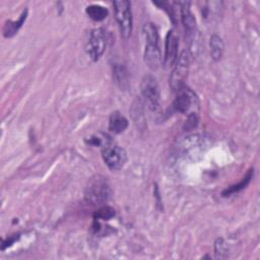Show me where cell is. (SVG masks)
Segmentation results:
<instances>
[{"mask_svg": "<svg viewBox=\"0 0 260 260\" xmlns=\"http://www.w3.org/2000/svg\"><path fill=\"white\" fill-rule=\"evenodd\" d=\"M26 17H27V9H24L17 20H14V21L7 20L3 26V36L5 38H11L15 34H17L19 28L24 23Z\"/></svg>", "mask_w": 260, "mask_h": 260, "instance_id": "obj_12", "label": "cell"}, {"mask_svg": "<svg viewBox=\"0 0 260 260\" xmlns=\"http://www.w3.org/2000/svg\"><path fill=\"white\" fill-rule=\"evenodd\" d=\"M155 5H157V6H159V7H162L164 9H167L166 8V6H168V3H165V2H153ZM169 8V13H170V17H174V13L172 12V9L170 8V7H168Z\"/></svg>", "mask_w": 260, "mask_h": 260, "instance_id": "obj_19", "label": "cell"}, {"mask_svg": "<svg viewBox=\"0 0 260 260\" xmlns=\"http://www.w3.org/2000/svg\"><path fill=\"white\" fill-rule=\"evenodd\" d=\"M107 47V35L103 28H94L89 35L85 51L92 61H98Z\"/></svg>", "mask_w": 260, "mask_h": 260, "instance_id": "obj_6", "label": "cell"}, {"mask_svg": "<svg viewBox=\"0 0 260 260\" xmlns=\"http://www.w3.org/2000/svg\"><path fill=\"white\" fill-rule=\"evenodd\" d=\"M214 249H215V254H216V257H219V258H222L221 257V254L222 253H225L228 251L226 247H225V244L223 242L222 239H217L216 242H215V245H214Z\"/></svg>", "mask_w": 260, "mask_h": 260, "instance_id": "obj_18", "label": "cell"}, {"mask_svg": "<svg viewBox=\"0 0 260 260\" xmlns=\"http://www.w3.org/2000/svg\"><path fill=\"white\" fill-rule=\"evenodd\" d=\"M114 75L121 88H125V84L127 83V71L125 68L122 66H115Z\"/></svg>", "mask_w": 260, "mask_h": 260, "instance_id": "obj_17", "label": "cell"}, {"mask_svg": "<svg viewBox=\"0 0 260 260\" xmlns=\"http://www.w3.org/2000/svg\"><path fill=\"white\" fill-rule=\"evenodd\" d=\"M128 127V120L119 112H113L109 119V130L115 134L122 133Z\"/></svg>", "mask_w": 260, "mask_h": 260, "instance_id": "obj_11", "label": "cell"}, {"mask_svg": "<svg viewBox=\"0 0 260 260\" xmlns=\"http://www.w3.org/2000/svg\"><path fill=\"white\" fill-rule=\"evenodd\" d=\"M178 37L173 29L169 30L166 36L165 43V58L166 66H173L178 58Z\"/></svg>", "mask_w": 260, "mask_h": 260, "instance_id": "obj_8", "label": "cell"}, {"mask_svg": "<svg viewBox=\"0 0 260 260\" xmlns=\"http://www.w3.org/2000/svg\"><path fill=\"white\" fill-rule=\"evenodd\" d=\"M140 90L142 96L145 99L149 108L151 110H156L158 108L160 98L159 86L156 81V78L151 74L143 76L140 83Z\"/></svg>", "mask_w": 260, "mask_h": 260, "instance_id": "obj_7", "label": "cell"}, {"mask_svg": "<svg viewBox=\"0 0 260 260\" xmlns=\"http://www.w3.org/2000/svg\"><path fill=\"white\" fill-rule=\"evenodd\" d=\"M102 156L107 167L112 171L122 169L127 161V153L125 149L111 143H107L103 146Z\"/></svg>", "mask_w": 260, "mask_h": 260, "instance_id": "obj_5", "label": "cell"}, {"mask_svg": "<svg viewBox=\"0 0 260 260\" xmlns=\"http://www.w3.org/2000/svg\"><path fill=\"white\" fill-rule=\"evenodd\" d=\"M144 62L151 70H157L161 64V54L158 43L148 42L144 47Z\"/></svg>", "mask_w": 260, "mask_h": 260, "instance_id": "obj_9", "label": "cell"}, {"mask_svg": "<svg viewBox=\"0 0 260 260\" xmlns=\"http://www.w3.org/2000/svg\"><path fill=\"white\" fill-rule=\"evenodd\" d=\"M173 66L174 68L171 72L169 82L172 90L176 92L185 85V80L188 76V70H189L188 52L185 50L182 51Z\"/></svg>", "mask_w": 260, "mask_h": 260, "instance_id": "obj_4", "label": "cell"}, {"mask_svg": "<svg viewBox=\"0 0 260 260\" xmlns=\"http://www.w3.org/2000/svg\"><path fill=\"white\" fill-rule=\"evenodd\" d=\"M209 46H210V56H211V58L214 61L220 60L221 57H222V54H223V49H224L222 39L218 35L213 34L210 37Z\"/></svg>", "mask_w": 260, "mask_h": 260, "instance_id": "obj_13", "label": "cell"}, {"mask_svg": "<svg viewBox=\"0 0 260 260\" xmlns=\"http://www.w3.org/2000/svg\"><path fill=\"white\" fill-rule=\"evenodd\" d=\"M177 92L173 107L176 111L182 114H198L199 101L195 92L188 86L184 85Z\"/></svg>", "mask_w": 260, "mask_h": 260, "instance_id": "obj_3", "label": "cell"}, {"mask_svg": "<svg viewBox=\"0 0 260 260\" xmlns=\"http://www.w3.org/2000/svg\"><path fill=\"white\" fill-rule=\"evenodd\" d=\"M85 12L87 16L94 21H102L108 16V9L99 4L88 5L85 9Z\"/></svg>", "mask_w": 260, "mask_h": 260, "instance_id": "obj_14", "label": "cell"}, {"mask_svg": "<svg viewBox=\"0 0 260 260\" xmlns=\"http://www.w3.org/2000/svg\"><path fill=\"white\" fill-rule=\"evenodd\" d=\"M181 19H182V22H183L186 32H188L189 35L194 34L195 29H196V19L190 9L189 3H187V2L182 4Z\"/></svg>", "mask_w": 260, "mask_h": 260, "instance_id": "obj_10", "label": "cell"}, {"mask_svg": "<svg viewBox=\"0 0 260 260\" xmlns=\"http://www.w3.org/2000/svg\"><path fill=\"white\" fill-rule=\"evenodd\" d=\"M112 196V188L107 180L102 175H95L89 179L85 192V200L92 205H100L107 202Z\"/></svg>", "mask_w": 260, "mask_h": 260, "instance_id": "obj_1", "label": "cell"}, {"mask_svg": "<svg viewBox=\"0 0 260 260\" xmlns=\"http://www.w3.org/2000/svg\"><path fill=\"white\" fill-rule=\"evenodd\" d=\"M115 17L119 25V29L123 39L127 40L130 38L133 27L132 22V11L131 3L126 0L114 1L113 2Z\"/></svg>", "mask_w": 260, "mask_h": 260, "instance_id": "obj_2", "label": "cell"}, {"mask_svg": "<svg viewBox=\"0 0 260 260\" xmlns=\"http://www.w3.org/2000/svg\"><path fill=\"white\" fill-rule=\"evenodd\" d=\"M114 216H115V209L114 208H112L111 206H103L99 210L95 211V213L93 215V219L109 220Z\"/></svg>", "mask_w": 260, "mask_h": 260, "instance_id": "obj_16", "label": "cell"}, {"mask_svg": "<svg viewBox=\"0 0 260 260\" xmlns=\"http://www.w3.org/2000/svg\"><path fill=\"white\" fill-rule=\"evenodd\" d=\"M252 177H253V169H251V170L248 172V174L245 176V178H243V180H242L241 182H239L237 185H233V186H230V187L225 188V189L222 191L221 195H222L223 197H226V196H230V195H232V194H234V193H237V192L243 190L244 188H246V186H248V184L250 183Z\"/></svg>", "mask_w": 260, "mask_h": 260, "instance_id": "obj_15", "label": "cell"}]
</instances>
